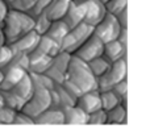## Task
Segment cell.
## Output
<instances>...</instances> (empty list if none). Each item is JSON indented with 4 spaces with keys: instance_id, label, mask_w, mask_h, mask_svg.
I'll use <instances>...</instances> for the list:
<instances>
[{
    "instance_id": "cell-1",
    "label": "cell",
    "mask_w": 150,
    "mask_h": 133,
    "mask_svg": "<svg viewBox=\"0 0 150 133\" xmlns=\"http://www.w3.org/2000/svg\"><path fill=\"white\" fill-rule=\"evenodd\" d=\"M0 25H1V30L4 34L5 44L12 45L18 38H21L26 33L33 30L34 18L30 17L25 12L9 9Z\"/></svg>"
},
{
    "instance_id": "cell-2",
    "label": "cell",
    "mask_w": 150,
    "mask_h": 133,
    "mask_svg": "<svg viewBox=\"0 0 150 133\" xmlns=\"http://www.w3.org/2000/svg\"><path fill=\"white\" fill-rule=\"evenodd\" d=\"M65 79H67L69 82L75 84L83 94L98 90V82H96V78L93 76V74L91 73V70L88 69V65L86 62H83L82 59L76 58L75 55L71 57Z\"/></svg>"
},
{
    "instance_id": "cell-3",
    "label": "cell",
    "mask_w": 150,
    "mask_h": 133,
    "mask_svg": "<svg viewBox=\"0 0 150 133\" xmlns=\"http://www.w3.org/2000/svg\"><path fill=\"white\" fill-rule=\"evenodd\" d=\"M50 107H52L50 91L44 88V87L33 84V94L20 111L23 113H25L26 116H29L30 119H36L40 113H42Z\"/></svg>"
},
{
    "instance_id": "cell-4",
    "label": "cell",
    "mask_w": 150,
    "mask_h": 133,
    "mask_svg": "<svg viewBox=\"0 0 150 133\" xmlns=\"http://www.w3.org/2000/svg\"><path fill=\"white\" fill-rule=\"evenodd\" d=\"M124 79H127V57L113 62L111 65V67L100 78L96 79L98 91L99 92L109 91Z\"/></svg>"
},
{
    "instance_id": "cell-5",
    "label": "cell",
    "mask_w": 150,
    "mask_h": 133,
    "mask_svg": "<svg viewBox=\"0 0 150 133\" xmlns=\"http://www.w3.org/2000/svg\"><path fill=\"white\" fill-rule=\"evenodd\" d=\"M92 34H93V26H90L84 23L79 24L78 26L69 30V33L63 38V41L61 42V50L74 54Z\"/></svg>"
},
{
    "instance_id": "cell-6",
    "label": "cell",
    "mask_w": 150,
    "mask_h": 133,
    "mask_svg": "<svg viewBox=\"0 0 150 133\" xmlns=\"http://www.w3.org/2000/svg\"><path fill=\"white\" fill-rule=\"evenodd\" d=\"M121 29L122 28L117 23V18L113 15L107 12L105 17L93 28V36L98 37L103 44H107V42L117 40Z\"/></svg>"
},
{
    "instance_id": "cell-7",
    "label": "cell",
    "mask_w": 150,
    "mask_h": 133,
    "mask_svg": "<svg viewBox=\"0 0 150 133\" xmlns=\"http://www.w3.org/2000/svg\"><path fill=\"white\" fill-rule=\"evenodd\" d=\"M103 49H104V44L96 36L92 34L73 55L82 59L83 62L88 63L90 61L95 59V58L101 57L103 55Z\"/></svg>"
},
{
    "instance_id": "cell-8",
    "label": "cell",
    "mask_w": 150,
    "mask_h": 133,
    "mask_svg": "<svg viewBox=\"0 0 150 133\" xmlns=\"http://www.w3.org/2000/svg\"><path fill=\"white\" fill-rule=\"evenodd\" d=\"M84 8H86V13L83 23L90 26H93V28L107 15L105 4L103 1H100V0H87V1H84Z\"/></svg>"
},
{
    "instance_id": "cell-9",
    "label": "cell",
    "mask_w": 150,
    "mask_h": 133,
    "mask_svg": "<svg viewBox=\"0 0 150 133\" xmlns=\"http://www.w3.org/2000/svg\"><path fill=\"white\" fill-rule=\"evenodd\" d=\"M52 57L44 54L38 49L33 50L28 54V73L30 74H44L52 65Z\"/></svg>"
},
{
    "instance_id": "cell-10",
    "label": "cell",
    "mask_w": 150,
    "mask_h": 133,
    "mask_svg": "<svg viewBox=\"0 0 150 133\" xmlns=\"http://www.w3.org/2000/svg\"><path fill=\"white\" fill-rule=\"evenodd\" d=\"M75 105L78 108L86 112L87 115L96 111L101 110V102H100V92L98 90H93L90 92H84L82 94L75 102Z\"/></svg>"
},
{
    "instance_id": "cell-11",
    "label": "cell",
    "mask_w": 150,
    "mask_h": 133,
    "mask_svg": "<svg viewBox=\"0 0 150 133\" xmlns=\"http://www.w3.org/2000/svg\"><path fill=\"white\" fill-rule=\"evenodd\" d=\"M34 125H65V115L61 108L50 107L36 119H33Z\"/></svg>"
},
{
    "instance_id": "cell-12",
    "label": "cell",
    "mask_w": 150,
    "mask_h": 133,
    "mask_svg": "<svg viewBox=\"0 0 150 133\" xmlns=\"http://www.w3.org/2000/svg\"><path fill=\"white\" fill-rule=\"evenodd\" d=\"M38 34L36 33L34 30H30L29 33H26L25 36H23L21 38H18L17 41H15L12 45H9L12 47L13 52L16 53H23V54L28 55L29 53H32L33 50L37 49V45H38L40 41Z\"/></svg>"
},
{
    "instance_id": "cell-13",
    "label": "cell",
    "mask_w": 150,
    "mask_h": 133,
    "mask_svg": "<svg viewBox=\"0 0 150 133\" xmlns=\"http://www.w3.org/2000/svg\"><path fill=\"white\" fill-rule=\"evenodd\" d=\"M84 13H86L84 3L71 1L70 5H69L67 12H66V15L63 16L62 21L67 25L69 29H73L84 21Z\"/></svg>"
},
{
    "instance_id": "cell-14",
    "label": "cell",
    "mask_w": 150,
    "mask_h": 133,
    "mask_svg": "<svg viewBox=\"0 0 150 133\" xmlns=\"http://www.w3.org/2000/svg\"><path fill=\"white\" fill-rule=\"evenodd\" d=\"M3 73V81L0 83V90L3 91H9L12 87L17 84V82L28 74V71L21 67H5L1 70Z\"/></svg>"
},
{
    "instance_id": "cell-15",
    "label": "cell",
    "mask_w": 150,
    "mask_h": 133,
    "mask_svg": "<svg viewBox=\"0 0 150 133\" xmlns=\"http://www.w3.org/2000/svg\"><path fill=\"white\" fill-rule=\"evenodd\" d=\"M70 0H52L49 5L45 8L44 13L50 21H58L62 20L63 16L66 15L69 9V5H70Z\"/></svg>"
},
{
    "instance_id": "cell-16",
    "label": "cell",
    "mask_w": 150,
    "mask_h": 133,
    "mask_svg": "<svg viewBox=\"0 0 150 133\" xmlns=\"http://www.w3.org/2000/svg\"><path fill=\"white\" fill-rule=\"evenodd\" d=\"M9 91L12 92L13 95H16L18 99L23 100L24 103L28 102V99L32 96V94H33V82H32L29 73L26 74V75H24L23 78L17 82V84H16L15 87H12Z\"/></svg>"
},
{
    "instance_id": "cell-17",
    "label": "cell",
    "mask_w": 150,
    "mask_h": 133,
    "mask_svg": "<svg viewBox=\"0 0 150 133\" xmlns=\"http://www.w3.org/2000/svg\"><path fill=\"white\" fill-rule=\"evenodd\" d=\"M103 55L111 63H113V62H116V61L121 59V58L127 57V47L120 44L117 40H115V41L104 44Z\"/></svg>"
},
{
    "instance_id": "cell-18",
    "label": "cell",
    "mask_w": 150,
    "mask_h": 133,
    "mask_svg": "<svg viewBox=\"0 0 150 133\" xmlns=\"http://www.w3.org/2000/svg\"><path fill=\"white\" fill-rule=\"evenodd\" d=\"M62 111L65 115V125H87L88 115L76 105L65 108Z\"/></svg>"
},
{
    "instance_id": "cell-19",
    "label": "cell",
    "mask_w": 150,
    "mask_h": 133,
    "mask_svg": "<svg viewBox=\"0 0 150 133\" xmlns=\"http://www.w3.org/2000/svg\"><path fill=\"white\" fill-rule=\"evenodd\" d=\"M69 30H70V29L67 28V25H66L62 20H58V21H53L45 36L52 38V40H54L55 42H58V44L61 45V42L63 41L66 34L69 33Z\"/></svg>"
},
{
    "instance_id": "cell-20",
    "label": "cell",
    "mask_w": 150,
    "mask_h": 133,
    "mask_svg": "<svg viewBox=\"0 0 150 133\" xmlns=\"http://www.w3.org/2000/svg\"><path fill=\"white\" fill-rule=\"evenodd\" d=\"M107 124L109 125H125L127 124V107L119 104L107 111Z\"/></svg>"
},
{
    "instance_id": "cell-21",
    "label": "cell",
    "mask_w": 150,
    "mask_h": 133,
    "mask_svg": "<svg viewBox=\"0 0 150 133\" xmlns=\"http://www.w3.org/2000/svg\"><path fill=\"white\" fill-rule=\"evenodd\" d=\"M37 49H38L40 52H42L44 54L53 58L61 52V45L58 44V42H55L54 40L49 38V37L41 36L40 37L38 45H37Z\"/></svg>"
},
{
    "instance_id": "cell-22",
    "label": "cell",
    "mask_w": 150,
    "mask_h": 133,
    "mask_svg": "<svg viewBox=\"0 0 150 133\" xmlns=\"http://www.w3.org/2000/svg\"><path fill=\"white\" fill-rule=\"evenodd\" d=\"M87 65H88V69L91 70V73L93 74V76L98 79V78H100V76L103 75L109 67H111L112 63L109 62L104 55H101V57H98V58H95V59L90 61Z\"/></svg>"
},
{
    "instance_id": "cell-23",
    "label": "cell",
    "mask_w": 150,
    "mask_h": 133,
    "mask_svg": "<svg viewBox=\"0 0 150 133\" xmlns=\"http://www.w3.org/2000/svg\"><path fill=\"white\" fill-rule=\"evenodd\" d=\"M0 99H1V104L5 107L11 108L13 111H20L25 103L21 99H18L16 95H13L11 91H3L0 90Z\"/></svg>"
},
{
    "instance_id": "cell-24",
    "label": "cell",
    "mask_w": 150,
    "mask_h": 133,
    "mask_svg": "<svg viewBox=\"0 0 150 133\" xmlns=\"http://www.w3.org/2000/svg\"><path fill=\"white\" fill-rule=\"evenodd\" d=\"M71 57H73V54H70V53H66V52H62V50H61V52L58 53L55 57H53L52 66H54L55 69H58V70L62 71V73L66 75V71H67L69 65H70Z\"/></svg>"
},
{
    "instance_id": "cell-25",
    "label": "cell",
    "mask_w": 150,
    "mask_h": 133,
    "mask_svg": "<svg viewBox=\"0 0 150 133\" xmlns=\"http://www.w3.org/2000/svg\"><path fill=\"white\" fill-rule=\"evenodd\" d=\"M100 102H101V110H104L105 112L120 104L119 98H117L111 90H109V91L100 92Z\"/></svg>"
},
{
    "instance_id": "cell-26",
    "label": "cell",
    "mask_w": 150,
    "mask_h": 133,
    "mask_svg": "<svg viewBox=\"0 0 150 133\" xmlns=\"http://www.w3.org/2000/svg\"><path fill=\"white\" fill-rule=\"evenodd\" d=\"M54 91L57 92V96H58V108L65 110V108H69V107L75 105V102L71 99L70 96H69L67 92L62 88L61 84H54Z\"/></svg>"
},
{
    "instance_id": "cell-27",
    "label": "cell",
    "mask_w": 150,
    "mask_h": 133,
    "mask_svg": "<svg viewBox=\"0 0 150 133\" xmlns=\"http://www.w3.org/2000/svg\"><path fill=\"white\" fill-rule=\"evenodd\" d=\"M50 25H52V21H50L44 13H41V15H38V16L34 17L33 30L36 32L38 36H45L46 32H47V29L50 28Z\"/></svg>"
},
{
    "instance_id": "cell-28",
    "label": "cell",
    "mask_w": 150,
    "mask_h": 133,
    "mask_svg": "<svg viewBox=\"0 0 150 133\" xmlns=\"http://www.w3.org/2000/svg\"><path fill=\"white\" fill-rule=\"evenodd\" d=\"M111 91L119 98L120 104L127 107V102H128V81L127 79H124V81H121L120 83H117Z\"/></svg>"
},
{
    "instance_id": "cell-29",
    "label": "cell",
    "mask_w": 150,
    "mask_h": 133,
    "mask_svg": "<svg viewBox=\"0 0 150 133\" xmlns=\"http://www.w3.org/2000/svg\"><path fill=\"white\" fill-rule=\"evenodd\" d=\"M128 8V0H108L105 3V9L108 13L116 16L121 11Z\"/></svg>"
},
{
    "instance_id": "cell-30",
    "label": "cell",
    "mask_w": 150,
    "mask_h": 133,
    "mask_svg": "<svg viewBox=\"0 0 150 133\" xmlns=\"http://www.w3.org/2000/svg\"><path fill=\"white\" fill-rule=\"evenodd\" d=\"M29 75H30V79H32V82H33V84H37V86H40V87H44V88L49 90V91H52V90L54 88L53 81L47 78L45 74H30L29 73Z\"/></svg>"
},
{
    "instance_id": "cell-31",
    "label": "cell",
    "mask_w": 150,
    "mask_h": 133,
    "mask_svg": "<svg viewBox=\"0 0 150 133\" xmlns=\"http://www.w3.org/2000/svg\"><path fill=\"white\" fill-rule=\"evenodd\" d=\"M87 125H107V112L104 110H99L90 113L87 117Z\"/></svg>"
},
{
    "instance_id": "cell-32",
    "label": "cell",
    "mask_w": 150,
    "mask_h": 133,
    "mask_svg": "<svg viewBox=\"0 0 150 133\" xmlns=\"http://www.w3.org/2000/svg\"><path fill=\"white\" fill-rule=\"evenodd\" d=\"M13 54H15V52L12 50V47L9 45L4 44L0 46V70L4 69L11 62V59L13 58Z\"/></svg>"
},
{
    "instance_id": "cell-33",
    "label": "cell",
    "mask_w": 150,
    "mask_h": 133,
    "mask_svg": "<svg viewBox=\"0 0 150 133\" xmlns=\"http://www.w3.org/2000/svg\"><path fill=\"white\" fill-rule=\"evenodd\" d=\"M16 112L17 111H13L3 104L0 105V125H11Z\"/></svg>"
},
{
    "instance_id": "cell-34",
    "label": "cell",
    "mask_w": 150,
    "mask_h": 133,
    "mask_svg": "<svg viewBox=\"0 0 150 133\" xmlns=\"http://www.w3.org/2000/svg\"><path fill=\"white\" fill-rule=\"evenodd\" d=\"M44 74L49 79H52L54 84H62V82L65 81V78H66V75L62 73V71H59L58 69H55L54 66H52V65H50V67L47 69Z\"/></svg>"
},
{
    "instance_id": "cell-35",
    "label": "cell",
    "mask_w": 150,
    "mask_h": 133,
    "mask_svg": "<svg viewBox=\"0 0 150 133\" xmlns=\"http://www.w3.org/2000/svg\"><path fill=\"white\" fill-rule=\"evenodd\" d=\"M61 86H62V88L65 90L66 92H67V95L74 100V102H76L78 98H79L80 95L83 94V92L80 91V90L76 86H75V84H73L71 82H69L67 79H65V81L62 82V84H61Z\"/></svg>"
},
{
    "instance_id": "cell-36",
    "label": "cell",
    "mask_w": 150,
    "mask_h": 133,
    "mask_svg": "<svg viewBox=\"0 0 150 133\" xmlns=\"http://www.w3.org/2000/svg\"><path fill=\"white\" fill-rule=\"evenodd\" d=\"M52 3V0H36V3H34V5L30 8V9L28 11V15L30 16V17H36V16L41 15L42 12L45 11V8L47 7V5Z\"/></svg>"
},
{
    "instance_id": "cell-37",
    "label": "cell",
    "mask_w": 150,
    "mask_h": 133,
    "mask_svg": "<svg viewBox=\"0 0 150 133\" xmlns=\"http://www.w3.org/2000/svg\"><path fill=\"white\" fill-rule=\"evenodd\" d=\"M34 3H36V0H15V1L9 5V9L20 11V12L26 13L34 5Z\"/></svg>"
},
{
    "instance_id": "cell-38",
    "label": "cell",
    "mask_w": 150,
    "mask_h": 133,
    "mask_svg": "<svg viewBox=\"0 0 150 133\" xmlns=\"http://www.w3.org/2000/svg\"><path fill=\"white\" fill-rule=\"evenodd\" d=\"M12 125H34V124H33V119L26 116L21 111H17L15 113V116H13Z\"/></svg>"
},
{
    "instance_id": "cell-39",
    "label": "cell",
    "mask_w": 150,
    "mask_h": 133,
    "mask_svg": "<svg viewBox=\"0 0 150 133\" xmlns=\"http://www.w3.org/2000/svg\"><path fill=\"white\" fill-rule=\"evenodd\" d=\"M115 17L117 18V23L120 24V26L122 29H128V8H125L124 11L117 13Z\"/></svg>"
},
{
    "instance_id": "cell-40",
    "label": "cell",
    "mask_w": 150,
    "mask_h": 133,
    "mask_svg": "<svg viewBox=\"0 0 150 133\" xmlns=\"http://www.w3.org/2000/svg\"><path fill=\"white\" fill-rule=\"evenodd\" d=\"M8 11H9V7H8V4L4 1V0H0V24H1L3 20L5 18Z\"/></svg>"
},
{
    "instance_id": "cell-41",
    "label": "cell",
    "mask_w": 150,
    "mask_h": 133,
    "mask_svg": "<svg viewBox=\"0 0 150 133\" xmlns=\"http://www.w3.org/2000/svg\"><path fill=\"white\" fill-rule=\"evenodd\" d=\"M117 41L127 47V44H128V29H121L119 37H117Z\"/></svg>"
},
{
    "instance_id": "cell-42",
    "label": "cell",
    "mask_w": 150,
    "mask_h": 133,
    "mask_svg": "<svg viewBox=\"0 0 150 133\" xmlns=\"http://www.w3.org/2000/svg\"><path fill=\"white\" fill-rule=\"evenodd\" d=\"M5 44V40H4V34H3V30H1V25H0V46Z\"/></svg>"
},
{
    "instance_id": "cell-43",
    "label": "cell",
    "mask_w": 150,
    "mask_h": 133,
    "mask_svg": "<svg viewBox=\"0 0 150 133\" xmlns=\"http://www.w3.org/2000/svg\"><path fill=\"white\" fill-rule=\"evenodd\" d=\"M4 1H5V3H7V4H8V7H9V5H11V4H12V3H13V1H15V0H4Z\"/></svg>"
},
{
    "instance_id": "cell-44",
    "label": "cell",
    "mask_w": 150,
    "mask_h": 133,
    "mask_svg": "<svg viewBox=\"0 0 150 133\" xmlns=\"http://www.w3.org/2000/svg\"><path fill=\"white\" fill-rule=\"evenodd\" d=\"M73 1H75V3H84V1H87V0H73Z\"/></svg>"
},
{
    "instance_id": "cell-45",
    "label": "cell",
    "mask_w": 150,
    "mask_h": 133,
    "mask_svg": "<svg viewBox=\"0 0 150 133\" xmlns=\"http://www.w3.org/2000/svg\"><path fill=\"white\" fill-rule=\"evenodd\" d=\"M1 81H3V73H1V70H0V83H1Z\"/></svg>"
},
{
    "instance_id": "cell-46",
    "label": "cell",
    "mask_w": 150,
    "mask_h": 133,
    "mask_svg": "<svg viewBox=\"0 0 150 133\" xmlns=\"http://www.w3.org/2000/svg\"><path fill=\"white\" fill-rule=\"evenodd\" d=\"M100 1H103V3H104V4H105V3H107V1H108V0H100Z\"/></svg>"
},
{
    "instance_id": "cell-47",
    "label": "cell",
    "mask_w": 150,
    "mask_h": 133,
    "mask_svg": "<svg viewBox=\"0 0 150 133\" xmlns=\"http://www.w3.org/2000/svg\"><path fill=\"white\" fill-rule=\"evenodd\" d=\"M0 105H1V99H0Z\"/></svg>"
},
{
    "instance_id": "cell-48",
    "label": "cell",
    "mask_w": 150,
    "mask_h": 133,
    "mask_svg": "<svg viewBox=\"0 0 150 133\" xmlns=\"http://www.w3.org/2000/svg\"><path fill=\"white\" fill-rule=\"evenodd\" d=\"M70 1H73V0H70Z\"/></svg>"
}]
</instances>
